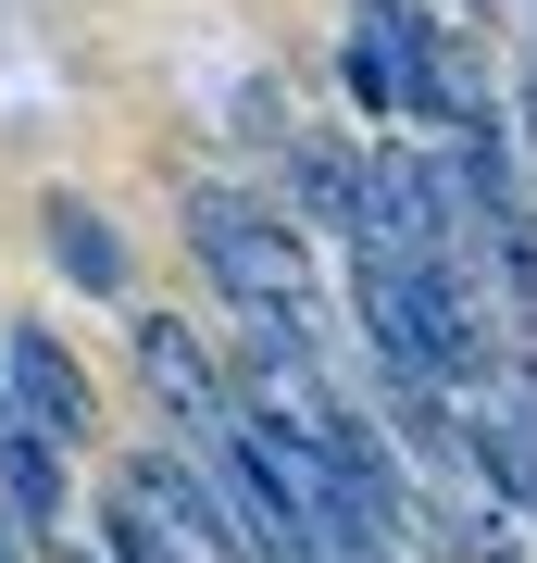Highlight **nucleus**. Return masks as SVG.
Instances as JSON below:
<instances>
[{
	"mask_svg": "<svg viewBox=\"0 0 537 563\" xmlns=\"http://www.w3.org/2000/svg\"><path fill=\"white\" fill-rule=\"evenodd\" d=\"M0 563H25V526H13V501H0Z\"/></svg>",
	"mask_w": 537,
	"mask_h": 563,
	"instance_id": "obj_6",
	"label": "nucleus"
},
{
	"mask_svg": "<svg viewBox=\"0 0 537 563\" xmlns=\"http://www.w3.org/2000/svg\"><path fill=\"white\" fill-rule=\"evenodd\" d=\"M38 225H51V263L88 288V301H125V239L76 201V188H51V201H38Z\"/></svg>",
	"mask_w": 537,
	"mask_h": 563,
	"instance_id": "obj_4",
	"label": "nucleus"
},
{
	"mask_svg": "<svg viewBox=\"0 0 537 563\" xmlns=\"http://www.w3.org/2000/svg\"><path fill=\"white\" fill-rule=\"evenodd\" d=\"M138 363H150V388H163V401H176V413L200 426V439H213V426L238 413V401L213 388V363H200V339H188L176 313H138Z\"/></svg>",
	"mask_w": 537,
	"mask_h": 563,
	"instance_id": "obj_3",
	"label": "nucleus"
},
{
	"mask_svg": "<svg viewBox=\"0 0 537 563\" xmlns=\"http://www.w3.org/2000/svg\"><path fill=\"white\" fill-rule=\"evenodd\" d=\"M0 501H13L25 539H51V526H63V463H51L38 426H13V439H0Z\"/></svg>",
	"mask_w": 537,
	"mask_h": 563,
	"instance_id": "obj_5",
	"label": "nucleus"
},
{
	"mask_svg": "<svg viewBox=\"0 0 537 563\" xmlns=\"http://www.w3.org/2000/svg\"><path fill=\"white\" fill-rule=\"evenodd\" d=\"M188 239H200V276L225 288L250 325H313V263H300V225L250 188H188Z\"/></svg>",
	"mask_w": 537,
	"mask_h": 563,
	"instance_id": "obj_1",
	"label": "nucleus"
},
{
	"mask_svg": "<svg viewBox=\"0 0 537 563\" xmlns=\"http://www.w3.org/2000/svg\"><path fill=\"white\" fill-rule=\"evenodd\" d=\"M0 388H13V413L38 426L51 451H63V439H88V376L63 363L51 325H13V339H0Z\"/></svg>",
	"mask_w": 537,
	"mask_h": 563,
	"instance_id": "obj_2",
	"label": "nucleus"
},
{
	"mask_svg": "<svg viewBox=\"0 0 537 563\" xmlns=\"http://www.w3.org/2000/svg\"><path fill=\"white\" fill-rule=\"evenodd\" d=\"M13 426H25V413H13V388H0V439H13Z\"/></svg>",
	"mask_w": 537,
	"mask_h": 563,
	"instance_id": "obj_7",
	"label": "nucleus"
}]
</instances>
